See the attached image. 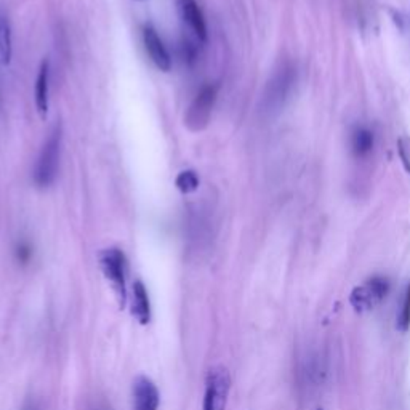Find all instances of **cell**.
Returning a JSON list of instances; mask_svg holds the SVG:
<instances>
[{
    "mask_svg": "<svg viewBox=\"0 0 410 410\" xmlns=\"http://www.w3.org/2000/svg\"><path fill=\"white\" fill-rule=\"evenodd\" d=\"M297 83V68L290 61L281 63L266 83L262 106L266 114H277L284 109L285 104L294 93Z\"/></svg>",
    "mask_w": 410,
    "mask_h": 410,
    "instance_id": "1",
    "label": "cell"
},
{
    "mask_svg": "<svg viewBox=\"0 0 410 410\" xmlns=\"http://www.w3.org/2000/svg\"><path fill=\"white\" fill-rule=\"evenodd\" d=\"M63 128L61 123H56L51 130L47 141L43 143L42 151L39 154L37 165L34 170V181L39 188H48L56 180L58 168H60V153H61Z\"/></svg>",
    "mask_w": 410,
    "mask_h": 410,
    "instance_id": "2",
    "label": "cell"
},
{
    "mask_svg": "<svg viewBox=\"0 0 410 410\" xmlns=\"http://www.w3.org/2000/svg\"><path fill=\"white\" fill-rule=\"evenodd\" d=\"M100 266L104 277L108 279L111 287L119 302V307L123 309L127 303V258L123 252L111 247L100 253Z\"/></svg>",
    "mask_w": 410,
    "mask_h": 410,
    "instance_id": "3",
    "label": "cell"
},
{
    "mask_svg": "<svg viewBox=\"0 0 410 410\" xmlns=\"http://www.w3.org/2000/svg\"><path fill=\"white\" fill-rule=\"evenodd\" d=\"M218 96V86L215 83H207L199 90V93L194 96L193 103L188 108L185 114V125L191 132H203L210 122L212 111Z\"/></svg>",
    "mask_w": 410,
    "mask_h": 410,
    "instance_id": "4",
    "label": "cell"
},
{
    "mask_svg": "<svg viewBox=\"0 0 410 410\" xmlns=\"http://www.w3.org/2000/svg\"><path fill=\"white\" fill-rule=\"evenodd\" d=\"M391 284L385 276H372L362 285H357L349 295V303L357 312H366L374 309L375 307L385 300L389 294Z\"/></svg>",
    "mask_w": 410,
    "mask_h": 410,
    "instance_id": "5",
    "label": "cell"
},
{
    "mask_svg": "<svg viewBox=\"0 0 410 410\" xmlns=\"http://www.w3.org/2000/svg\"><path fill=\"white\" fill-rule=\"evenodd\" d=\"M231 391V375L223 366L208 370L203 410H226Z\"/></svg>",
    "mask_w": 410,
    "mask_h": 410,
    "instance_id": "6",
    "label": "cell"
},
{
    "mask_svg": "<svg viewBox=\"0 0 410 410\" xmlns=\"http://www.w3.org/2000/svg\"><path fill=\"white\" fill-rule=\"evenodd\" d=\"M133 410H158L160 394L155 383L145 375L136 376L133 381Z\"/></svg>",
    "mask_w": 410,
    "mask_h": 410,
    "instance_id": "7",
    "label": "cell"
},
{
    "mask_svg": "<svg viewBox=\"0 0 410 410\" xmlns=\"http://www.w3.org/2000/svg\"><path fill=\"white\" fill-rule=\"evenodd\" d=\"M143 42H145L146 51L154 63V66L162 71V73H168L172 69V58L164 42H162V39L159 37L158 31L153 26H145V29H143Z\"/></svg>",
    "mask_w": 410,
    "mask_h": 410,
    "instance_id": "8",
    "label": "cell"
},
{
    "mask_svg": "<svg viewBox=\"0 0 410 410\" xmlns=\"http://www.w3.org/2000/svg\"><path fill=\"white\" fill-rule=\"evenodd\" d=\"M178 11L199 42H207V23L196 0H178Z\"/></svg>",
    "mask_w": 410,
    "mask_h": 410,
    "instance_id": "9",
    "label": "cell"
},
{
    "mask_svg": "<svg viewBox=\"0 0 410 410\" xmlns=\"http://www.w3.org/2000/svg\"><path fill=\"white\" fill-rule=\"evenodd\" d=\"M130 308H132V316L141 325H146L151 321V302H149L146 285L143 284V281H140V279H136L132 285Z\"/></svg>",
    "mask_w": 410,
    "mask_h": 410,
    "instance_id": "10",
    "label": "cell"
},
{
    "mask_svg": "<svg viewBox=\"0 0 410 410\" xmlns=\"http://www.w3.org/2000/svg\"><path fill=\"white\" fill-rule=\"evenodd\" d=\"M50 61L43 60L39 68L36 88H34V101L39 116L45 119L48 113V100H50Z\"/></svg>",
    "mask_w": 410,
    "mask_h": 410,
    "instance_id": "11",
    "label": "cell"
},
{
    "mask_svg": "<svg viewBox=\"0 0 410 410\" xmlns=\"http://www.w3.org/2000/svg\"><path fill=\"white\" fill-rule=\"evenodd\" d=\"M375 145V136L372 130H369L366 127H357L353 136H351V149H353V154L356 158H367V155L372 153Z\"/></svg>",
    "mask_w": 410,
    "mask_h": 410,
    "instance_id": "12",
    "label": "cell"
},
{
    "mask_svg": "<svg viewBox=\"0 0 410 410\" xmlns=\"http://www.w3.org/2000/svg\"><path fill=\"white\" fill-rule=\"evenodd\" d=\"M13 47H11V28L9 19L0 16V64L9 66L11 61Z\"/></svg>",
    "mask_w": 410,
    "mask_h": 410,
    "instance_id": "13",
    "label": "cell"
},
{
    "mask_svg": "<svg viewBox=\"0 0 410 410\" xmlns=\"http://www.w3.org/2000/svg\"><path fill=\"white\" fill-rule=\"evenodd\" d=\"M175 186L177 190L183 194H191L198 191L199 188V177L194 170H183L178 173V177L175 178Z\"/></svg>",
    "mask_w": 410,
    "mask_h": 410,
    "instance_id": "14",
    "label": "cell"
},
{
    "mask_svg": "<svg viewBox=\"0 0 410 410\" xmlns=\"http://www.w3.org/2000/svg\"><path fill=\"white\" fill-rule=\"evenodd\" d=\"M399 332H406L410 329V282L407 284L404 297H402V303H401V311L398 314V324H396Z\"/></svg>",
    "mask_w": 410,
    "mask_h": 410,
    "instance_id": "15",
    "label": "cell"
},
{
    "mask_svg": "<svg viewBox=\"0 0 410 410\" xmlns=\"http://www.w3.org/2000/svg\"><path fill=\"white\" fill-rule=\"evenodd\" d=\"M181 58H183V61L188 66H193V64L198 61V47L190 39H185V41L181 42Z\"/></svg>",
    "mask_w": 410,
    "mask_h": 410,
    "instance_id": "16",
    "label": "cell"
},
{
    "mask_svg": "<svg viewBox=\"0 0 410 410\" xmlns=\"http://www.w3.org/2000/svg\"><path fill=\"white\" fill-rule=\"evenodd\" d=\"M396 146H398V155L401 159V164L404 167V170L410 175V148L407 146V141L404 138H399L398 143H396Z\"/></svg>",
    "mask_w": 410,
    "mask_h": 410,
    "instance_id": "17",
    "label": "cell"
},
{
    "mask_svg": "<svg viewBox=\"0 0 410 410\" xmlns=\"http://www.w3.org/2000/svg\"><path fill=\"white\" fill-rule=\"evenodd\" d=\"M32 257V249L28 242H19L16 247V258L19 263L26 265Z\"/></svg>",
    "mask_w": 410,
    "mask_h": 410,
    "instance_id": "18",
    "label": "cell"
},
{
    "mask_svg": "<svg viewBox=\"0 0 410 410\" xmlns=\"http://www.w3.org/2000/svg\"><path fill=\"white\" fill-rule=\"evenodd\" d=\"M90 410H111V409H109L106 404H96V406H93Z\"/></svg>",
    "mask_w": 410,
    "mask_h": 410,
    "instance_id": "19",
    "label": "cell"
},
{
    "mask_svg": "<svg viewBox=\"0 0 410 410\" xmlns=\"http://www.w3.org/2000/svg\"><path fill=\"white\" fill-rule=\"evenodd\" d=\"M23 410H39V407L34 404V402H29V404L26 406Z\"/></svg>",
    "mask_w": 410,
    "mask_h": 410,
    "instance_id": "20",
    "label": "cell"
}]
</instances>
